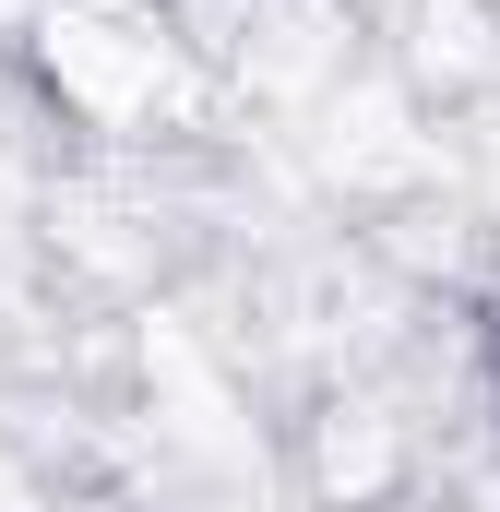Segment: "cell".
<instances>
[{
	"mask_svg": "<svg viewBox=\"0 0 500 512\" xmlns=\"http://www.w3.org/2000/svg\"><path fill=\"white\" fill-rule=\"evenodd\" d=\"M489 393H500V310H489Z\"/></svg>",
	"mask_w": 500,
	"mask_h": 512,
	"instance_id": "6da1fadb",
	"label": "cell"
}]
</instances>
